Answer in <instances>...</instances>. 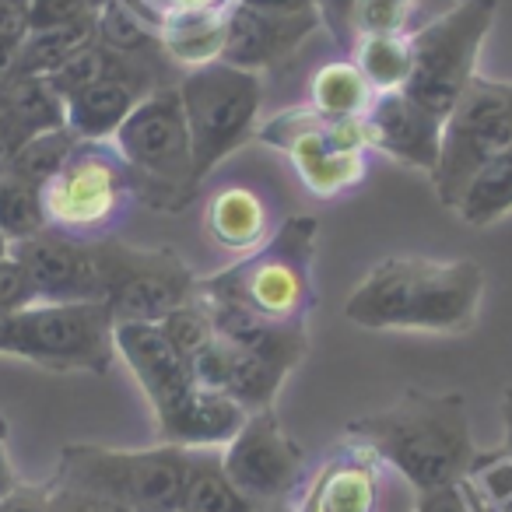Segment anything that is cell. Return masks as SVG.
Segmentation results:
<instances>
[{
    "label": "cell",
    "mask_w": 512,
    "mask_h": 512,
    "mask_svg": "<svg viewBox=\"0 0 512 512\" xmlns=\"http://www.w3.org/2000/svg\"><path fill=\"white\" fill-rule=\"evenodd\" d=\"M249 411L228 393L193 386L165 418L155 421L158 442L183 449H225L246 425Z\"/></svg>",
    "instance_id": "ffe728a7"
},
{
    "label": "cell",
    "mask_w": 512,
    "mask_h": 512,
    "mask_svg": "<svg viewBox=\"0 0 512 512\" xmlns=\"http://www.w3.org/2000/svg\"><path fill=\"white\" fill-rule=\"evenodd\" d=\"M11 358L60 376H106L116 362V320L106 302H32L15 313Z\"/></svg>",
    "instance_id": "ba28073f"
},
{
    "label": "cell",
    "mask_w": 512,
    "mask_h": 512,
    "mask_svg": "<svg viewBox=\"0 0 512 512\" xmlns=\"http://www.w3.org/2000/svg\"><path fill=\"white\" fill-rule=\"evenodd\" d=\"M193 449L158 446L151 449H109L71 442L60 449L57 484L85 488L123 502L134 512H176L190 477Z\"/></svg>",
    "instance_id": "5b68a950"
},
{
    "label": "cell",
    "mask_w": 512,
    "mask_h": 512,
    "mask_svg": "<svg viewBox=\"0 0 512 512\" xmlns=\"http://www.w3.org/2000/svg\"><path fill=\"white\" fill-rule=\"evenodd\" d=\"M414 512H481V509H477V502L470 498L467 484L453 481V484H442V488H432V491H418Z\"/></svg>",
    "instance_id": "d590c367"
},
{
    "label": "cell",
    "mask_w": 512,
    "mask_h": 512,
    "mask_svg": "<svg viewBox=\"0 0 512 512\" xmlns=\"http://www.w3.org/2000/svg\"><path fill=\"white\" fill-rule=\"evenodd\" d=\"M116 358L134 372L151 414L165 418L193 390L190 362L179 355L158 323H116Z\"/></svg>",
    "instance_id": "e0dca14e"
},
{
    "label": "cell",
    "mask_w": 512,
    "mask_h": 512,
    "mask_svg": "<svg viewBox=\"0 0 512 512\" xmlns=\"http://www.w3.org/2000/svg\"><path fill=\"white\" fill-rule=\"evenodd\" d=\"M11 256V242H8V235L0 232V260H8Z\"/></svg>",
    "instance_id": "bcb514c9"
},
{
    "label": "cell",
    "mask_w": 512,
    "mask_h": 512,
    "mask_svg": "<svg viewBox=\"0 0 512 512\" xmlns=\"http://www.w3.org/2000/svg\"><path fill=\"white\" fill-rule=\"evenodd\" d=\"M99 39V18L88 15L78 22H64V25H50V29H32L25 36V43L18 46V57L11 74H53L60 64L81 53L85 46H92Z\"/></svg>",
    "instance_id": "d4e9b609"
},
{
    "label": "cell",
    "mask_w": 512,
    "mask_h": 512,
    "mask_svg": "<svg viewBox=\"0 0 512 512\" xmlns=\"http://www.w3.org/2000/svg\"><path fill=\"white\" fill-rule=\"evenodd\" d=\"M481 512H512V495L505 502H495V505H477Z\"/></svg>",
    "instance_id": "f6af8a7d"
},
{
    "label": "cell",
    "mask_w": 512,
    "mask_h": 512,
    "mask_svg": "<svg viewBox=\"0 0 512 512\" xmlns=\"http://www.w3.org/2000/svg\"><path fill=\"white\" fill-rule=\"evenodd\" d=\"M36 302H106V239L85 242L60 232H39L11 242Z\"/></svg>",
    "instance_id": "4fadbf2b"
},
{
    "label": "cell",
    "mask_w": 512,
    "mask_h": 512,
    "mask_svg": "<svg viewBox=\"0 0 512 512\" xmlns=\"http://www.w3.org/2000/svg\"><path fill=\"white\" fill-rule=\"evenodd\" d=\"M228 11H204V15H179L158 29L162 50L169 57V64H179L186 71L204 67L221 60V46H225L228 32Z\"/></svg>",
    "instance_id": "cb8c5ba5"
},
{
    "label": "cell",
    "mask_w": 512,
    "mask_h": 512,
    "mask_svg": "<svg viewBox=\"0 0 512 512\" xmlns=\"http://www.w3.org/2000/svg\"><path fill=\"white\" fill-rule=\"evenodd\" d=\"M113 148L134 183L137 204L151 211H183L197 197L193 141L176 85H162L137 102L134 113L113 134Z\"/></svg>",
    "instance_id": "277c9868"
},
{
    "label": "cell",
    "mask_w": 512,
    "mask_h": 512,
    "mask_svg": "<svg viewBox=\"0 0 512 512\" xmlns=\"http://www.w3.org/2000/svg\"><path fill=\"white\" fill-rule=\"evenodd\" d=\"M502 418H505V446L512 449V386H505L502 393Z\"/></svg>",
    "instance_id": "ee69618b"
},
{
    "label": "cell",
    "mask_w": 512,
    "mask_h": 512,
    "mask_svg": "<svg viewBox=\"0 0 512 512\" xmlns=\"http://www.w3.org/2000/svg\"><path fill=\"white\" fill-rule=\"evenodd\" d=\"M467 225L484 228L512 211V151L491 158L481 172L467 183L463 197L453 207Z\"/></svg>",
    "instance_id": "83f0119b"
},
{
    "label": "cell",
    "mask_w": 512,
    "mask_h": 512,
    "mask_svg": "<svg viewBox=\"0 0 512 512\" xmlns=\"http://www.w3.org/2000/svg\"><path fill=\"white\" fill-rule=\"evenodd\" d=\"M204 232L218 249L246 256L278 232V218L271 200L256 186L228 183L204 200Z\"/></svg>",
    "instance_id": "44dd1931"
},
{
    "label": "cell",
    "mask_w": 512,
    "mask_h": 512,
    "mask_svg": "<svg viewBox=\"0 0 512 512\" xmlns=\"http://www.w3.org/2000/svg\"><path fill=\"white\" fill-rule=\"evenodd\" d=\"M74 144H78V137H74L67 127L32 134L29 141L22 144V151H18L11 172H15V176H22L25 183H32V186H39V190H43L46 179H50L53 172L67 162V155L74 151Z\"/></svg>",
    "instance_id": "4dcf8cb0"
},
{
    "label": "cell",
    "mask_w": 512,
    "mask_h": 512,
    "mask_svg": "<svg viewBox=\"0 0 512 512\" xmlns=\"http://www.w3.org/2000/svg\"><path fill=\"white\" fill-rule=\"evenodd\" d=\"M498 15V0H460L453 11L411 36L414 71L404 92L446 120L463 88L474 81L477 57Z\"/></svg>",
    "instance_id": "9c48e42d"
},
{
    "label": "cell",
    "mask_w": 512,
    "mask_h": 512,
    "mask_svg": "<svg viewBox=\"0 0 512 512\" xmlns=\"http://www.w3.org/2000/svg\"><path fill=\"white\" fill-rule=\"evenodd\" d=\"M106 306L116 323H162L197 295V274L172 249H137L106 239Z\"/></svg>",
    "instance_id": "8fae6325"
},
{
    "label": "cell",
    "mask_w": 512,
    "mask_h": 512,
    "mask_svg": "<svg viewBox=\"0 0 512 512\" xmlns=\"http://www.w3.org/2000/svg\"><path fill=\"white\" fill-rule=\"evenodd\" d=\"M0 232L8 235V242H22L46 232L43 190L25 183L15 172L0 179Z\"/></svg>",
    "instance_id": "f546056e"
},
{
    "label": "cell",
    "mask_w": 512,
    "mask_h": 512,
    "mask_svg": "<svg viewBox=\"0 0 512 512\" xmlns=\"http://www.w3.org/2000/svg\"><path fill=\"white\" fill-rule=\"evenodd\" d=\"M505 151H512V81L474 74L442 123V155L428 176L435 197L453 211L470 179Z\"/></svg>",
    "instance_id": "30bf717a"
},
{
    "label": "cell",
    "mask_w": 512,
    "mask_h": 512,
    "mask_svg": "<svg viewBox=\"0 0 512 512\" xmlns=\"http://www.w3.org/2000/svg\"><path fill=\"white\" fill-rule=\"evenodd\" d=\"M484 299V271L474 260L386 256L358 281L344 316L362 330L463 334Z\"/></svg>",
    "instance_id": "6da1fadb"
},
{
    "label": "cell",
    "mask_w": 512,
    "mask_h": 512,
    "mask_svg": "<svg viewBox=\"0 0 512 512\" xmlns=\"http://www.w3.org/2000/svg\"><path fill=\"white\" fill-rule=\"evenodd\" d=\"M292 169L302 179L306 193H313L320 200H334L365 183L369 151H330V155L309 158V162H299Z\"/></svg>",
    "instance_id": "f1b7e54d"
},
{
    "label": "cell",
    "mask_w": 512,
    "mask_h": 512,
    "mask_svg": "<svg viewBox=\"0 0 512 512\" xmlns=\"http://www.w3.org/2000/svg\"><path fill=\"white\" fill-rule=\"evenodd\" d=\"M179 99L193 141V179L200 186L232 151L256 141L264 81L253 71L214 60L179 78Z\"/></svg>",
    "instance_id": "52a82bcc"
},
{
    "label": "cell",
    "mask_w": 512,
    "mask_h": 512,
    "mask_svg": "<svg viewBox=\"0 0 512 512\" xmlns=\"http://www.w3.org/2000/svg\"><path fill=\"white\" fill-rule=\"evenodd\" d=\"M88 15H95V0H32V29H50Z\"/></svg>",
    "instance_id": "74e56055"
},
{
    "label": "cell",
    "mask_w": 512,
    "mask_h": 512,
    "mask_svg": "<svg viewBox=\"0 0 512 512\" xmlns=\"http://www.w3.org/2000/svg\"><path fill=\"white\" fill-rule=\"evenodd\" d=\"M376 88L369 85L355 60H327L316 67L313 81H309V102L320 116L330 120H362L376 102Z\"/></svg>",
    "instance_id": "603a6c76"
},
{
    "label": "cell",
    "mask_w": 512,
    "mask_h": 512,
    "mask_svg": "<svg viewBox=\"0 0 512 512\" xmlns=\"http://www.w3.org/2000/svg\"><path fill=\"white\" fill-rule=\"evenodd\" d=\"M470 498L477 505H495L512 495V449L502 446L495 453H477L463 474Z\"/></svg>",
    "instance_id": "d6a6232c"
},
{
    "label": "cell",
    "mask_w": 512,
    "mask_h": 512,
    "mask_svg": "<svg viewBox=\"0 0 512 512\" xmlns=\"http://www.w3.org/2000/svg\"><path fill=\"white\" fill-rule=\"evenodd\" d=\"M134 204V183L113 141H78L43 183L46 228L71 239H113Z\"/></svg>",
    "instance_id": "8992f818"
},
{
    "label": "cell",
    "mask_w": 512,
    "mask_h": 512,
    "mask_svg": "<svg viewBox=\"0 0 512 512\" xmlns=\"http://www.w3.org/2000/svg\"><path fill=\"white\" fill-rule=\"evenodd\" d=\"M351 60L376 92H397L414 71V43L393 32H362L351 43Z\"/></svg>",
    "instance_id": "4316f807"
},
{
    "label": "cell",
    "mask_w": 512,
    "mask_h": 512,
    "mask_svg": "<svg viewBox=\"0 0 512 512\" xmlns=\"http://www.w3.org/2000/svg\"><path fill=\"white\" fill-rule=\"evenodd\" d=\"M162 85H176L169 71L151 64H130L120 74H109L81 92L64 99V123L78 141H113V134L123 127L137 102Z\"/></svg>",
    "instance_id": "9a60e30c"
},
{
    "label": "cell",
    "mask_w": 512,
    "mask_h": 512,
    "mask_svg": "<svg viewBox=\"0 0 512 512\" xmlns=\"http://www.w3.org/2000/svg\"><path fill=\"white\" fill-rule=\"evenodd\" d=\"M253 509L256 505L225 474L221 453H214V449H193L190 477H186V488L176 512H253Z\"/></svg>",
    "instance_id": "484cf974"
},
{
    "label": "cell",
    "mask_w": 512,
    "mask_h": 512,
    "mask_svg": "<svg viewBox=\"0 0 512 512\" xmlns=\"http://www.w3.org/2000/svg\"><path fill=\"white\" fill-rule=\"evenodd\" d=\"M25 141H29V134H25L11 116L0 113V179L11 172V165H15V158H18V151H22Z\"/></svg>",
    "instance_id": "60d3db41"
},
{
    "label": "cell",
    "mask_w": 512,
    "mask_h": 512,
    "mask_svg": "<svg viewBox=\"0 0 512 512\" xmlns=\"http://www.w3.org/2000/svg\"><path fill=\"white\" fill-rule=\"evenodd\" d=\"M383 463L362 442L344 439L306 481L299 512H379L383 502Z\"/></svg>",
    "instance_id": "ac0fdd59"
},
{
    "label": "cell",
    "mask_w": 512,
    "mask_h": 512,
    "mask_svg": "<svg viewBox=\"0 0 512 512\" xmlns=\"http://www.w3.org/2000/svg\"><path fill=\"white\" fill-rule=\"evenodd\" d=\"M320 221L295 214L253 253L239 256L225 271L197 281V292L207 299L235 302L249 313L288 327H306L316 309L313 260Z\"/></svg>",
    "instance_id": "3957f363"
},
{
    "label": "cell",
    "mask_w": 512,
    "mask_h": 512,
    "mask_svg": "<svg viewBox=\"0 0 512 512\" xmlns=\"http://www.w3.org/2000/svg\"><path fill=\"white\" fill-rule=\"evenodd\" d=\"M18 484L22 481H18L15 463H11V456H8V421H4V414H0V498H8Z\"/></svg>",
    "instance_id": "7bdbcfd3"
},
{
    "label": "cell",
    "mask_w": 512,
    "mask_h": 512,
    "mask_svg": "<svg viewBox=\"0 0 512 512\" xmlns=\"http://www.w3.org/2000/svg\"><path fill=\"white\" fill-rule=\"evenodd\" d=\"M253 512H285V505H256Z\"/></svg>",
    "instance_id": "7dc6e473"
},
{
    "label": "cell",
    "mask_w": 512,
    "mask_h": 512,
    "mask_svg": "<svg viewBox=\"0 0 512 512\" xmlns=\"http://www.w3.org/2000/svg\"><path fill=\"white\" fill-rule=\"evenodd\" d=\"M32 32V0H0V43L18 50Z\"/></svg>",
    "instance_id": "f35d334b"
},
{
    "label": "cell",
    "mask_w": 512,
    "mask_h": 512,
    "mask_svg": "<svg viewBox=\"0 0 512 512\" xmlns=\"http://www.w3.org/2000/svg\"><path fill=\"white\" fill-rule=\"evenodd\" d=\"M123 4L158 32L169 18L204 15V11H228L235 0H123Z\"/></svg>",
    "instance_id": "836d02e7"
},
{
    "label": "cell",
    "mask_w": 512,
    "mask_h": 512,
    "mask_svg": "<svg viewBox=\"0 0 512 512\" xmlns=\"http://www.w3.org/2000/svg\"><path fill=\"white\" fill-rule=\"evenodd\" d=\"M221 467L253 505H285L306 474V453L285 432L274 407L253 411L221 449Z\"/></svg>",
    "instance_id": "7c38bea8"
},
{
    "label": "cell",
    "mask_w": 512,
    "mask_h": 512,
    "mask_svg": "<svg viewBox=\"0 0 512 512\" xmlns=\"http://www.w3.org/2000/svg\"><path fill=\"white\" fill-rule=\"evenodd\" d=\"M320 25H323L320 8L302 11V15H267V11L232 4L221 60L253 74L274 71V67L292 57Z\"/></svg>",
    "instance_id": "2e32d148"
},
{
    "label": "cell",
    "mask_w": 512,
    "mask_h": 512,
    "mask_svg": "<svg viewBox=\"0 0 512 512\" xmlns=\"http://www.w3.org/2000/svg\"><path fill=\"white\" fill-rule=\"evenodd\" d=\"M348 439L372 449L376 460L404 477L414 491L463 481L477 456L467 397L460 390L428 393L411 386L390 407L351 421Z\"/></svg>",
    "instance_id": "7a4b0ae2"
},
{
    "label": "cell",
    "mask_w": 512,
    "mask_h": 512,
    "mask_svg": "<svg viewBox=\"0 0 512 512\" xmlns=\"http://www.w3.org/2000/svg\"><path fill=\"white\" fill-rule=\"evenodd\" d=\"M460 0H320L323 25H330L337 43L351 50L362 32L418 36L425 25L453 11Z\"/></svg>",
    "instance_id": "d6986e66"
},
{
    "label": "cell",
    "mask_w": 512,
    "mask_h": 512,
    "mask_svg": "<svg viewBox=\"0 0 512 512\" xmlns=\"http://www.w3.org/2000/svg\"><path fill=\"white\" fill-rule=\"evenodd\" d=\"M200 299L211 309L214 334H218L221 341L235 344V348L249 351V355L267 358V362L281 365V369H288V372L306 358V351H309L306 327H288V323L264 320V316L249 313V309L235 306V302L207 299V295H200Z\"/></svg>",
    "instance_id": "7402d4cb"
},
{
    "label": "cell",
    "mask_w": 512,
    "mask_h": 512,
    "mask_svg": "<svg viewBox=\"0 0 512 512\" xmlns=\"http://www.w3.org/2000/svg\"><path fill=\"white\" fill-rule=\"evenodd\" d=\"M442 116L428 113L421 102H414L404 88L379 92L372 109L362 116L369 151L397 158L400 165H411L432 176L442 155Z\"/></svg>",
    "instance_id": "5bb4252c"
},
{
    "label": "cell",
    "mask_w": 512,
    "mask_h": 512,
    "mask_svg": "<svg viewBox=\"0 0 512 512\" xmlns=\"http://www.w3.org/2000/svg\"><path fill=\"white\" fill-rule=\"evenodd\" d=\"M46 512H134V509H127L123 502H113V498H106V495H95V491L50 481Z\"/></svg>",
    "instance_id": "e575fe53"
},
{
    "label": "cell",
    "mask_w": 512,
    "mask_h": 512,
    "mask_svg": "<svg viewBox=\"0 0 512 512\" xmlns=\"http://www.w3.org/2000/svg\"><path fill=\"white\" fill-rule=\"evenodd\" d=\"M46 502H50V481L18 484L8 498H0V512H46Z\"/></svg>",
    "instance_id": "ab89813d"
},
{
    "label": "cell",
    "mask_w": 512,
    "mask_h": 512,
    "mask_svg": "<svg viewBox=\"0 0 512 512\" xmlns=\"http://www.w3.org/2000/svg\"><path fill=\"white\" fill-rule=\"evenodd\" d=\"M158 327H162V334L169 337V344L186 358V362H190L200 348H207V344L214 341L211 309L204 306V299H200V295H193L190 302H183L179 309H172V313L165 316Z\"/></svg>",
    "instance_id": "1f68e13d"
},
{
    "label": "cell",
    "mask_w": 512,
    "mask_h": 512,
    "mask_svg": "<svg viewBox=\"0 0 512 512\" xmlns=\"http://www.w3.org/2000/svg\"><path fill=\"white\" fill-rule=\"evenodd\" d=\"M242 8L267 11V15H302V11H316L320 0H235Z\"/></svg>",
    "instance_id": "b9f144b4"
},
{
    "label": "cell",
    "mask_w": 512,
    "mask_h": 512,
    "mask_svg": "<svg viewBox=\"0 0 512 512\" xmlns=\"http://www.w3.org/2000/svg\"><path fill=\"white\" fill-rule=\"evenodd\" d=\"M32 302H36V295H32L22 264L15 256L0 260V313H18V309L32 306Z\"/></svg>",
    "instance_id": "8d00e7d4"
}]
</instances>
